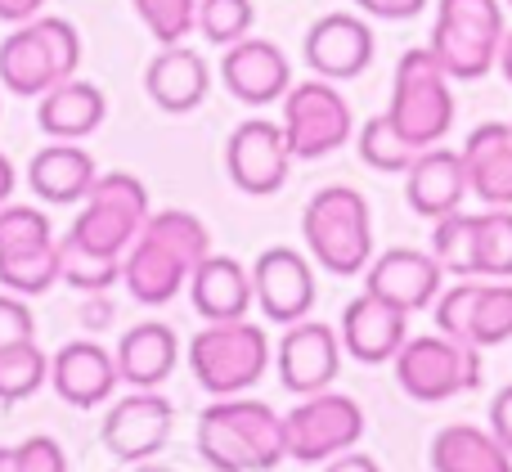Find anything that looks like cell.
<instances>
[{"label": "cell", "instance_id": "1", "mask_svg": "<svg viewBox=\"0 0 512 472\" xmlns=\"http://www.w3.org/2000/svg\"><path fill=\"white\" fill-rule=\"evenodd\" d=\"M207 252H212V234H207L203 216L185 212V207H162V212H149L135 243L126 248L122 284L140 306H167L189 284L194 266Z\"/></svg>", "mask_w": 512, "mask_h": 472}, {"label": "cell", "instance_id": "2", "mask_svg": "<svg viewBox=\"0 0 512 472\" xmlns=\"http://www.w3.org/2000/svg\"><path fill=\"white\" fill-rule=\"evenodd\" d=\"M194 441L212 472H270L288 459L283 414L265 401H239V396H216L198 414Z\"/></svg>", "mask_w": 512, "mask_h": 472}, {"label": "cell", "instance_id": "3", "mask_svg": "<svg viewBox=\"0 0 512 472\" xmlns=\"http://www.w3.org/2000/svg\"><path fill=\"white\" fill-rule=\"evenodd\" d=\"M301 239L306 252L337 279L364 275L373 261V207L360 189L351 185H324L310 194L301 212Z\"/></svg>", "mask_w": 512, "mask_h": 472}, {"label": "cell", "instance_id": "4", "mask_svg": "<svg viewBox=\"0 0 512 472\" xmlns=\"http://www.w3.org/2000/svg\"><path fill=\"white\" fill-rule=\"evenodd\" d=\"M81 32L59 14H36L0 41V86L18 99H41L54 81L77 77Z\"/></svg>", "mask_w": 512, "mask_h": 472}, {"label": "cell", "instance_id": "5", "mask_svg": "<svg viewBox=\"0 0 512 472\" xmlns=\"http://www.w3.org/2000/svg\"><path fill=\"white\" fill-rule=\"evenodd\" d=\"M508 18L504 0H436V27L427 50L450 81H481L499 63Z\"/></svg>", "mask_w": 512, "mask_h": 472}, {"label": "cell", "instance_id": "6", "mask_svg": "<svg viewBox=\"0 0 512 472\" xmlns=\"http://www.w3.org/2000/svg\"><path fill=\"white\" fill-rule=\"evenodd\" d=\"M454 113H459V104H454L450 77L436 63V54L427 45L400 54L387 104V117L396 122V131L414 149H432V144H445V135L454 131Z\"/></svg>", "mask_w": 512, "mask_h": 472}, {"label": "cell", "instance_id": "7", "mask_svg": "<svg viewBox=\"0 0 512 472\" xmlns=\"http://www.w3.org/2000/svg\"><path fill=\"white\" fill-rule=\"evenodd\" d=\"M274 365V347L261 324L252 320H221L207 324L189 342V369L207 396H243L265 378Z\"/></svg>", "mask_w": 512, "mask_h": 472}, {"label": "cell", "instance_id": "8", "mask_svg": "<svg viewBox=\"0 0 512 472\" xmlns=\"http://www.w3.org/2000/svg\"><path fill=\"white\" fill-rule=\"evenodd\" d=\"M391 369H396V387L418 405H441V401H454V396H468L486 378L481 347L445 338V333L405 338V347L396 351Z\"/></svg>", "mask_w": 512, "mask_h": 472}, {"label": "cell", "instance_id": "9", "mask_svg": "<svg viewBox=\"0 0 512 472\" xmlns=\"http://www.w3.org/2000/svg\"><path fill=\"white\" fill-rule=\"evenodd\" d=\"M149 189H144L140 176L131 171H104L95 176L90 194L81 198L77 221L68 225V239L86 243L95 252H108V257H126V248L135 243L140 225L149 221Z\"/></svg>", "mask_w": 512, "mask_h": 472}, {"label": "cell", "instance_id": "10", "mask_svg": "<svg viewBox=\"0 0 512 472\" xmlns=\"http://www.w3.org/2000/svg\"><path fill=\"white\" fill-rule=\"evenodd\" d=\"M283 104V140H288L292 162H319L328 153H337L346 140L355 135V113L346 104V95L337 90V81L310 77V81H292Z\"/></svg>", "mask_w": 512, "mask_h": 472}, {"label": "cell", "instance_id": "11", "mask_svg": "<svg viewBox=\"0 0 512 472\" xmlns=\"http://www.w3.org/2000/svg\"><path fill=\"white\" fill-rule=\"evenodd\" d=\"M369 428L360 401L346 392H315L301 396L288 414H283V446H288V459L297 464H328L342 450H355Z\"/></svg>", "mask_w": 512, "mask_h": 472}, {"label": "cell", "instance_id": "12", "mask_svg": "<svg viewBox=\"0 0 512 472\" xmlns=\"http://www.w3.org/2000/svg\"><path fill=\"white\" fill-rule=\"evenodd\" d=\"M176 428V405L158 387H131V396L108 405L104 414V450L122 464H149L167 450Z\"/></svg>", "mask_w": 512, "mask_h": 472}, {"label": "cell", "instance_id": "13", "mask_svg": "<svg viewBox=\"0 0 512 472\" xmlns=\"http://www.w3.org/2000/svg\"><path fill=\"white\" fill-rule=\"evenodd\" d=\"M225 171H230V185L248 198H270L288 185L292 171V153L283 140V126L270 117H248L230 131L225 140Z\"/></svg>", "mask_w": 512, "mask_h": 472}, {"label": "cell", "instance_id": "14", "mask_svg": "<svg viewBox=\"0 0 512 472\" xmlns=\"http://www.w3.org/2000/svg\"><path fill=\"white\" fill-rule=\"evenodd\" d=\"M342 338H337V324L324 320H297L288 324L283 342L274 347V369H279V383L288 387L292 396H315L328 392L342 374Z\"/></svg>", "mask_w": 512, "mask_h": 472}, {"label": "cell", "instance_id": "15", "mask_svg": "<svg viewBox=\"0 0 512 472\" xmlns=\"http://www.w3.org/2000/svg\"><path fill=\"white\" fill-rule=\"evenodd\" d=\"M252 297L265 311L270 324H297L315 311V270H310V257H301L288 243H274V248L256 252L252 261Z\"/></svg>", "mask_w": 512, "mask_h": 472}, {"label": "cell", "instance_id": "16", "mask_svg": "<svg viewBox=\"0 0 512 472\" xmlns=\"http://www.w3.org/2000/svg\"><path fill=\"white\" fill-rule=\"evenodd\" d=\"M301 54H306V68L324 81H355L369 72L373 54H378V36H373V23L364 14H346V9H333V14L315 18L301 41Z\"/></svg>", "mask_w": 512, "mask_h": 472}, {"label": "cell", "instance_id": "17", "mask_svg": "<svg viewBox=\"0 0 512 472\" xmlns=\"http://www.w3.org/2000/svg\"><path fill=\"white\" fill-rule=\"evenodd\" d=\"M221 81L239 104L265 108L279 104L292 86V63L283 54L279 41H265V36H243V41L225 45L221 54Z\"/></svg>", "mask_w": 512, "mask_h": 472}, {"label": "cell", "instance_id": "18", "mask_svg": "<svg viewBox=\"0 0 512 472\" xmlns=\"http://www.w3.org/2000/svg\"><path fill=\"white\" fill-rule=\"evenodd\" d=\"M445 284V270L436 266L432 252L418 248H387L364 266V293L382 297V302L400 306L405 315L427 311Z\"/></svg>", "mask_w": 512, "mask_h": 472}, {"label": "cell", "instance_id": "19", "mask_svg": "<svg viewBox=\"0 0 512 472\" xmlns=\"http://www.w3.org/2000/svg\"><path fill=\"white\" fill-rule=\"evenodd\" d=\"M337 338H342L346 356L360 365H391L409 338V315L382 297L360 293L355 302H346L342 320H337Z\"/></svg>", "mask_w": 512, "mask_h": 472}, {"label": "cell", "instance_id": "20", "mask_svg": "<svg viewBox=\"0 0 512 472\" xmlns=\"http://www.w3.org/2000/svg\"><path fill=\"white\" fill-rule=\"evenodd\" d=\"M117 360L108 347L90 338L63 342L59 351L50 356V387L59 401H68L72 410H95V405L113 401L117 392Z\"/></svg>", "mask_w": 512, "mask_h": 472}, {"label": "cell", "instance_id": "21", "mask_svg": "<svg viewBox=\"0 0 512 472\" xmlns=\"http://www.w3.org/2000/svg\"><path fill=\"white\" fill-rule=\"evenodd\" d=\"M468 194H472L468 167H463L459 149L432 144V149L414 153V162H409V171H405V203L414 207L423 221H441V216L459 212Z\"/></svg>", "mask_w": 512, "mask_h": 472}, {"label": "cell", "instance_id": "22", "mask_svg": "<svg viewBox=\"0 0 512 472\" xmlns=\"http://www.w3.org/2000/svg\"><path fill=\"white\" fill-rule=\"evenodd\" d=\"M207 90H212V68H207L203 54L185 41L162 45L149 59V68H144V95H149L162 113H176V117L194 113L207 99Z\"/></svg>", "mask_w": 512, "mask_h": 472}, {"label": "cell", "instance_id": "23", "mask_svg": "<svg viewBox=\"0 0 512 472\" xmlns=\"http://www.w3.org/2000/svg\"><path fill=\"white\" fill-rule=\"evenodd\" d=\"M189 302L203 315L207 324L221 320H248V311L256 306L252 297V270L234 257H221V252H207L203 261L189 275Z\"/></svg>", "mask_w": 512, "mask_h": 472}, {"label": "cell", "instance_id": "24", "mask_svg": "<svg viewBox=\"0 0 512 472\" xmlns=\"http://www.w3.org/2000/svg\"><path fill=\"white\" fill-rule=\"evenodd\" d=\"M108 95L86 77H63L36 99V126L50 140H86L104 126Z\"/></svg>", "mask_w": 512, "mask_h": 472}, {"label": "cell", "instance_id": "25", "mask_svg": "<svg viewBox=\"0 0 512 472\" xmlns=\"http://www.w3.org/2000/svg\"><path fill=\"white\" fill-rule=\"evenodd\" d=\"M95 176H99V167H95V158L81 149V140H50L27 162V185H32V194L54 207L81 203V198L90 194V185H95Z\"/></svg>", "mask_w": 512, "mask_h": 472}, {"label": "cell", "instance_id": "26", "mask_svg": "<svg viewBox=\"0 0 512 472\" xmlns=\"http://www.w3.org/2000/svg\"><path fill=\"white\" fill-rule=\"evenodd\" d=\"M459 153L472 194L486 207H512V122H481Z\"/></svg>", "mask_w": 512, "mask_h": 472}, {"label": "cell", "instance_id": "27", "mask_svg": "<svg viewBox=\"0 0 512 472\" xmlns=\"http://www.w3.org/2000/svg\"><path fill=\"white\" fill-rule=\"evenodd\" d=\"M113 360H117V378L126 387H162L180 365V338L171 324L144 320L122 333Z\"/></svg>", "mask_w": 512, "mask_h": 472}, {"label": "cell", "instance_id": "28", "mask_svg": "<svg viewBox=\"0 0 512 472\" xmlns=\"http://www.w3.org/2000/svg\"><path fill=\"white\" fill-rule=\"evenodd\" d=\"M432 472H512V455L481 423H445L432 437Z\"/></svg>", "mask_w": 512, "mask_h": 472}, {"label": "cell", "instance_id": "29", "mask_svg": "<svg viewBox=\"0 0 512 472\" xmlns=\"http://www.w3.org/2000/svg\"><path fill=\"white\" fill-rule=\"evenodd\" d=\"M427 252L436 257V266L445 275H454V279L477 275V216H468L459 207V212L432 221V248Z\"/></svg>", "mask_w": 512, "mask_h": 472}, {"label": "cell", "instance_id": "30", "mask_svg": "<svg viewBox=\"0 0 512 472\" xmlns=\"http://www.w3.org/2000/svg\"><path fill=\"white\" fill-rule=\"evenodd\" d=\"M59 243V279L77 293H108V288L122 279V257H108V252H95L77 239H54Z\"/></svg>", "mask_w": 512, "mask_h": 472}, {"label": "cell", "instance_id": "31", "mask_svg": "<svg viewBox=\"0 0 512 472\" xmlns=\"http://www.w3.org/2000/svg\"><path fill=\"white\" fill-rule=\"evenodd\" d=\"M59 284V243H41V248L5 252L0 257V288L18 297H41Z\"/></svg>", "mask_w": 512, "mask_h": 472}, {"label": "cell", "instance_id": "32", "mask_svg": "<svg viewBox=\"0 0 512 472\" xmlns=\"http://www.w3.org/2000/svg\"><path fill=\"white\" fill-rule=\"evenodd\" d=\"M45 383H50V356L36 347V338L0 347V401H27Z\"/></svg>", "mask_w": 512, "mask_h": 472}, {"label": "cell", "instance_id": "33", "mask_svg": "<svg viewBox=\"0 0 512 472\" xmlns=\"http://www.w3.org/2000/svg\"><path fill=\"white\" fill-rule=\"evenodd\" d=\"M355 149H360V162L369 171H382V176H405L409 162H414V144L405 140V135L396 131V122H391L387 113L369 117V122L360 126V135H355Z\"/></svg>", "mask_w": 512, "mask_h": 472}, {"label": "cell", "instance_id": "34", "mask_svg": "<svg viewBox=\"0 0 512 472\" xmlns=\"http://www.w3.org/2000/svg\"><path fill=\"white\" fill-rule=\"evenodd\" d=\"M468 342L472 347H481V351L512 342V279H490V284L477 288Z\"/></svg>", "mask_w": 512, "mask_h": 472}, {"label": "cell", "instance_id": "35", "mask_svg": "<svg viewBox=\"0 0 512 472\" xmlns=\"http://www.w3.org/2000/svg\"><path fill=\"white\" fill-rule=\"evenodd\" d=\"M477 275L512 279V207H490L477 216Z\"/></svg>", "mask_w": 512, "mask_h": 472}, {"label": "cell", "instance_id": "36", "mask_svg": "<svg viewBox=\"0 0 512 472\" xmlns=\"http://www.w3.org/2000/svg\"><path fill=\"white\" fill-rule=\"evenodd\" d=\"M252 23H256L252 0H198L194 27L203 32V41L221 45V50L234 41H243V36H252Z\"/></svg>", "mask_w": 512, "mask_h": 472}, {"label": "cell", "instance_id": "37", "mask_svg": "<svg viewBox=\"0 0 512 472\" xmlns=\"http://www.w3.org/2000/svg\"><path fill=\"white\" fill-rule=\"evenodd\" d=\"M140 23L153 32L158 45H176L194 32V18H198V0H131Z\"/></svg>", "mask_w": 512, "mask_h": 472}, {"label": "cell", "instance_id": "38", "mask_svg": "<svg viewBox=\"0 0 512 472\" xmlns=\"http://www.w3.org/2000/svg\"><path fill=\"white\" fill-rule=\"evenodd\" d=\"M41 243H54V225L41 207H23V203L0 207V257L23 248H41Z\"/></svg>", "mask_w": 512, "mask_h": 472}, {"label": "cell", "instance_id": "39", "mask_svg": "<svg viewBox=\"0 0 512 472\" xmlns=\"http://www.w3.org/2000/svg\"><path fill=\"white\" fill-rule=\"evenodd\" d=\"M477 279H459L454 288H441L432 302V320H436V333L445 338H459L468 342V324H472V306H477Z\"/></svg>", "mask_w": 512, "mask_h": 472}, {"label": "cell", "instance_id": "40", "mask_svg": "<svg viewBox=\"0 0 512 472\" xmlns=\"http://www.w3.org/2000/svg\"><path fill=\"white\" fill-rule=\"evenodd\" d=\"M27 338H36V315L27 306V297L0 293V347L5 342H27Z\"/></svg>", "mask_w": 512, "mask_h": 472}, {"label": "cell", "instance_id": "41", "mask_svg": "<svg viewBox=\"0 0 512 472\" xmlns=\"http://www.w3.org/2000/svg\"><path fill=\"white\" fill-rule=\"evenodd\" d=\"M18 450V472H68V455L54 437H27Z\"/></svg>", "mask_w": 512, "mask_h": 472}, {"label": "cell", "instance_id": "42", "mask_svg": "<svg viewBox=\"0 0 512 472\" xmlns=\"http://www.w3.org/2000/svg\"><path fill=\"white\" fill-rule=\"evenodd\" d=\"M364 18H382V23H405L427 9V0H351Z\"/></svg>", "mask_w": 512, "mask_h": 472}, {"label": "cell", "instance_id": "43", "mask_svg": "<svg viewBox=\"0 0 512 472\" xmlns=\"http://www.w3.org/2000/svg\"><path fill=\"white\" fill-rule=\"evenodd\" d=\"M486 428L504 441V450L512 455V383L499 387V396L490 401V423H486Z\"/></svg>", "mask_w": 512, "mask_h": 472}, {"label": "cell", "instance_id": "44", "mask_svg": "<svg viewBox=\"0 0 512 472\" xmlns=\"http://www.w3.org/2000/svg\"><path fill=\"white\" fill-rule=\"evenodd\" d=\"M324 472H382V464L373 455H364V450H342V455L328 459Z\"/></svg>", "mask_w": 512, "mask_h": 472}, {"label": "cell", "instance_id": "45", "mask_svg": "<svg viewBox=\"0 0 512 472\" xmlns=\"http://www.w3.org/2000/svg\"><path fill=\"white\" fill-rule=\"evenodd\" d=\"M45 9V0H0V23H27V18H36Z\"/></svg>", "mask_w": 512, "mask_h": 472}, {"label": "cell", "instance_id": "46", "mask_svg": "<svg viewBox=\"0 0 512 472\" xmlns=\"http://www.w3.org/2000/svg\"><path fill=\"white\" fill-rule=\"evenodd\" d=\"M14 180H18V176H14V162H9L5 153H0V207H5V203H9V194H14Z\"/></svg>", "mask_w": 512, "mask_h": 472}, {"label": "cell", "instance_id": "47", "mask_svg": "<svg viewBox=\"0 0 512 472\" xmlns=\"http://www.w3.org/2000/svg\"><path fill=\"white\" fill-rule=\"evenodd\" d=\"M499 72H504V81L512 86V27L504 32V45H499V63H495Z\"/></svg>", "mask_w": 512, "mask_h": 472}, {"label": "cell", "instance_id": "48", "mask_svg": "<svg viewBox=\"0 0 512 472\" xmlns=\"http://www.w3.org/2000/svg\"><path fill=\"white\" fill-rule=\"evenodd\" d=\"M0 472H18V450L14 446H0Z\"/></svg>", "mask_w": 512, "mask_h": 472}, {"label": "cell", "instance_id": "49", "mask_svg": "<svg viewBox=\"0 0 512 472\" xmlns=\"http://www.w3.org/2000/svg\"><path fill=\"white\" fill-rule=\"evenodd\" d=\"M135 472H171V468H162V464H153L149 459V464H135Z\"/></svg>", "mask_w": 512, "mask_h": 472}, {"label": "cell", "instance_id": "50", "mask_svg": "<svg viewBox=\"0 0 512 472\" xmlns=\"http://www.w3.org/2000/svg\"><path fill=\"white\" fill-rule=\"evenodd\" d=\"M504 5H508V9H512V0H504Z\"/></svg>", "mask_w": 512, "mask_h": 472}]
</instances>
